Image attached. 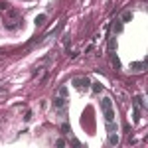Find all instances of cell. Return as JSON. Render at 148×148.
Returning a JSON list of instances; mask_svg holds the SVG:
<instances>
[{
	"label": "cell",
	"instance_id": "obj_1",
	"mask_svg": "<svg viewBox=\"0 0 148 148\" xmlns=\"http://www.w3.org/2000/svg\"><path fill=\"white\" fill-rule=\"evenodd\" d=\"M101 111L107 123V132H119V126L114 121V107H113V99L111 97H103L101 99Z\"/></svg>",
	"mask_w": 148,
	"mask_h": 148
},
{
	"label": "cell",
	"instance_id": "obj_2",
	"mask_svg": "<svg viewBox=\"0 0 148 148\" xmlns=\"http://www.w3.org/2000/svg\"><path fill=\"white\" fill-rule=\"evenodd\" d=\"M4 28L6 30H18L20 26H22V16H20V12L18 10H14V8H8L6 10V14H4Z\"/></svg>",
	"mask_w": 148,
	"mask_h": 148
},
{
	"label": "cell",
	"instance_id": "obj_3",
	"mask_svg": "<svg viewBox=\"0 0 148 148\" xmlns=\"http://www.w3.org/2000/svg\"><path fill=\"white\" fill-rule=\"evenodd\" d=\"M134 109H132V121L134 123H138L140 121V113H142V109H144V97L142 95H138V97H134Z\"/></svg>",
	"mask_w": 148,
	"mask_h": 148
},
{
	"label": "cell",
	"instance_id": "obj_4",
	"mask_svg": "<svg viewBox=\"0 0 148 148\" xmlns=\"http://www.w3.org/2000/svg\"><path fill=\"white\" fill-rule=\"evenodd\" d=\"M65 107H67V97L57 95L56 99H53V109H56V111L61 114V116H65Z\"/></svg>",
	"mask_w": 148,
	"mask_h": 148
},
{
	"label": "cell",
	"instance_id": "obj_5",
	"mask_svg": "<svg viewBox=\"0 0 148 148\" xmlns=\"http://www.w3.org/2000/svg\"><path fill=\"white\" fill-rule=\"evenodd\" d=\"M73 85H75L79 91H89V87H91V81L87 79V77H75V79H73Z\"/></svg>",
	"mask_w": 148,
	"mask_h": 148
},
{
	"label": "cell",
	"instance_id": "obj_6",
	"mask_svg": "<svg viewBox=\"0 0 148 148\" xmlns=\"http://www.w3.org/2000/svg\"><path fill=\"white\" fill-rule=\"evenodd\" d=\"M109 144L111 146H116L119 144V134L116 132H109Z\"/></svg>",
	"mask_w": 148,
	"mask_h": 148
},
{
	"label": "cell",
	"instance_id": "obj_7",
	"mask_svg": "<svg viewBox=\"0 0 148 148\" xmlns=\"http://www.w3.org/2000/svg\"><path fill=\"white\" fill-rule=\"evenodd\" d=\"M130 20H132V10H126L125 14L121 16V22H123V24H126V22H130Z\"/></svg>",
	"mask_w": 148,
	"mask_h": 148
},
{
	"label": "cell",
	"instance_id": "obj_8",
	"mask_svg": "<svg viewBox=\"0 0 148 148\" xmlns=\"http://www.w3.org/2000/svg\"><path fill=\"white\" fill-rule=\"evenodd\" d=\"M121 32H123V22L121 20L113 22V34H121Z\"/></svg>",
	"mask_w": 148,
	"mask_h": 148
},
{
	"label": "cell",
	"instance_id": "obj_9",
	"mask_svg": "<svg viewBox=\"0 0 148 148\" xmlns=\"http://www.w3.org/2000/svg\"><path fill=\"white\" fill-rule=\"evenodd\" d=\"M46 20H47L46 14H40V16H36V26H40V28H42V26L46 24Z\"/></svg>",
	"mask_w": 148,
	"mask_h": 148
},
{
	"label": "cell",
	"instance_id": "obj_10",
	"mask_svg": "<svg viewBox=\"0 0 148 148\" xmlns=\"http://www.w3.org/2000/svg\"><path fill=\"white\" fill-rule=\"evenodd\" d=\"M111 63H113V67H121V61H119V57L114 56V51H111Z\"/></svg>",
	"mask_w": 148,
	"mask_h": 148
},
{
	"label": "cell",
	"instance_id": "obj_11",
	"mask_svg": "<svg viewBox=\"0 0 148 148\" xmlns=\"http://www.w3.org/2000/svg\"><path fill=\"white\" fill-rule=\"evenodd\" d=\"M57 95H61V97H67V87H65V85H61V87L57 89Z\"/></svg>",
	"mask_w": 148,
	"mask_h": 148
},
{
	"label": "cell",
	"instance_id": "obj_12",
	"mask_svg": "<svg viewBox=\"0 0 148 148\" xmlns=\"http://www.w3.org/2000/svg\"><path fill=\"white\" fill-rule=\"evenodd\" d=\"M69 132H71L69 125H67V123H63V125H61V134H69Z\"/></svg>",
	"mask_w": 148,
	"mask_h": 148
},
{
	"label": "cell",
	"instance_id": "obj_13",
	"mask_svg": "<svg viewBox=\"0 0 148 148\" xmlns=\"http://www.w3.org/2000/svg\"><path fill=\"white\" fill-rule=\"evenodd\" d=\"M142 67H144V63H132V65H130L132 71H142Z\"/></svg>",
	"mask_w": 148,
	"mask_h": 148
},
{
	"label": "cell",
	"instance_id": "obj_14",
	"mask_svg": "<svg viewBox=\"0 0 148 148\" xmlns=\"http://www.w3.org/2000/svg\"><path fill=\"white\" fill-rule=\"evenodd\" d=\"M8 8H10V4H6V2H0V10H2V12H6Z\"/></svg>",
	"mask_w": 148,
	"mask_h": 148
},
{
	"label": "cell",
	"instance_id": "obj_15",
	"mask_svg": "<svg viewBox=\"0 0 148 148\" xmlns=\"http://www.w3.org/2000/svg\"><path fill=\"white\" fill-rule=\"evenodd\" d=\"M101 89H103V85H99V83H93V91H95V93H99Z\"/></svg>",
	"mask_w": 148,
	"mask_h": 148
},
{
	"label": "cell",
	"instance_id": "obj_16",
	"mask_svg": "<svg viewBox=\"0 0 148 148\" xmlns=\"http://www.w3.org/2000/svg\"><path fill=\"white\" fill-rule=\"evenodd\" d=\"M56 144H57V146H65V144H67V142H65V140H63V138H59V140H57Z\"/></svg>",
	"mask_w": 148,
	"mask_h": 148
},
{
	"label": "cell",
	"instance_id": "obj_17",
	"mask_svg": "<svg viewBox=\"0 0 148 148\" xmlns=\"http://www.w3.org/2000/svg\"><path fill=\"white\" fill-rule=\"evenodd\" d=\"M0 123H2V121H0Z\"/></svg>",
	"mask_w": 148,
	"mask_h": 148
}]
</instances>
